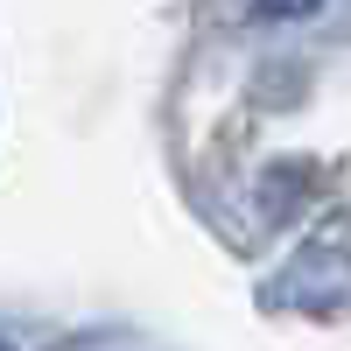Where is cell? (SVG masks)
Returning <instances> with one entry per match:
<instances>
[{"instance_id":"obj_1","label":"cell","mask_w":351,"mask_h":351,"mask_svg":"<svg viewBox=\"0 0 351 351\" xmlns=\"http://www.w3.org/2000/svg\"><path fill=\"white\" fill-rule=\"evenodd\" d=\"M316 0H253V14L260 21H295V14H309Z\"/></svg>"}]
</instances>
